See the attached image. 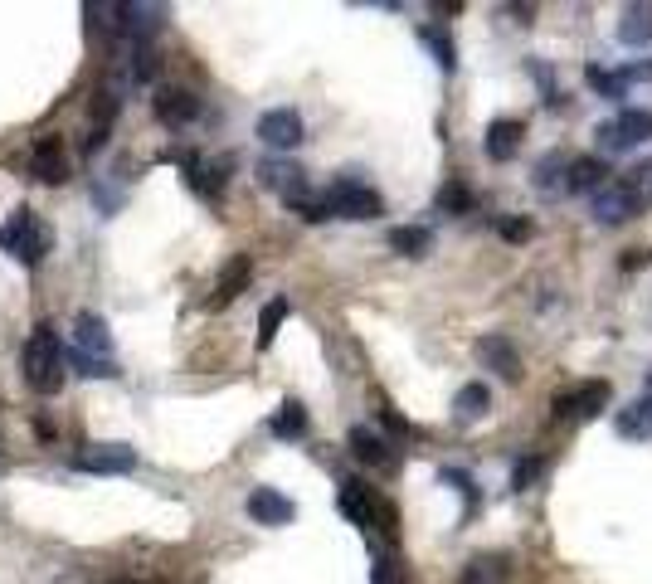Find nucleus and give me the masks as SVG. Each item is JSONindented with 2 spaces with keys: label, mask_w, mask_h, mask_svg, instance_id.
I'll return each instance as SVG.
<instances>
[{
  "label": "nucleus",
  "mask_w": 652,
  "mask_h": 584,
  "mask_svg": "<svg viewBox=\"0 0 652 584\" xmlns=\"http://www.w3.org/2000/svg\"><path fill=\"white\" fill-rule=\"evenodd\" d=\"M638 210H643V200L628 190V181H609L604 190H594V219L609 224V229H614V224H628Z\"/></svg>",
  "instance_id": "8"
},
{
  "label": "nucleus",
  "mask_w": 652,
  "mask_h": 584,
  "mask_svg": "<svg viewBox=\"0 0 652 584\" xmlns=\"http://www.w3.org/2000/svg\"><path fill=\"white\" fill-rule=\"evenodd\" d=\"M555 166H560V156H545L541 166H536V185L541 190H555Z\"/></svg>",
  "instance_id": "35"
},
{
  "label": "nucleus",
  "mask_w": 652,
  "mask_h": 584,
  "mask_svg": "<svg viewBox=\"0 0 652 584\" xmlns=\"http://www.w3.org/2000/svg\"><path fill=\"white\" fill-rule=\"evenodd\" d=\"M151 108H156V117H161L166 127H190V122L200 117V98L185 93V88H161Z\"/></svg>",
  "instance_id": "14"
},
{
  "label": "nucleus",
  "mask_w": 652,
  "mask_h": 584,
  "mask_svg": "<svg viewBox=\"0 0 652 584\" xmlns=\"http://www.w3.org/2000/svg\"><path fill=\"white\" fill-rule=\"evenodd\" d=\"M30 229H35V210H25V205H20L15 215L0 224V249L20 258V254H25V244H30Z\"/></svg>",
  "instance_id": "21"
},
{
  "label": "nucleus",
  "mask_w": 652,
  "mask_h": 584,
  "mask_svg": "<svg viewBox=\"0 0 652 584\" xmlns=\"http://www.w3.org/2000/svg\"><path fill=\"white\" fill-rule=\"evenodd\" d=\"M258 181L268 185V190H278L288 205L307 200V171L292 166V161H263V166H258Z\"/></svg>",
  "instance_id": "10"
},
{
  "label": "nucleus",
  "mask_w": 652,
  "mask_h": 584,
  "mask_svg": "<svg viewBox=\"0 0 652 584\" xmlns=\"http://www.w3.org/2000/svg\"><path fill=\"white\" fill-rule=\"evenodd\" d=\"M288 322V297H273V302H263V312H258V351H268L273 346V336L278 327Z\"/></svg>",
  "instance_id": "24"
},
{
  "label": "nucleus",
  "mask_w": 652,
  "mask_h": 584,
  "mask_svg": "<svg viewBox=\"0 0 652 584\" xmlns=\"http://www.w3.org/2000/svg\"><path fill=\"white\" fill-rule=\"evenodd\" d=\"M468 205H472L468 185H448V190H438V210H443V215H463Z\"/></svg>",
  "instance_id": "30"
},
{
  "label": "nucleus",
  "mask_w": 652,
  "mask_h": 584,
  "mask_svg": "<svg viewBox=\"0 0 652 584\" xmlns=\"http://www.w3.org/2000/svg\"><path fill=\"white\" fill-rule=\"evenodd\" d=\"M487 409H492V390H487L482 380H472V385H463V390L453 395V419H458V424H477Z\"/></svg>",
  "instance_id": "19"
},
{
  "label": "nucleus",
  "mask_w": 652,
  "mask_h": 584,
  "mask_svg": "<svg viewBox=\"0 0 652 584\" xmlns=\"http://www.w3.org/2000/svg\"><path fill=\"white\" fill-rule=\"evenodd\" d=\"M521 137H526V122H516V117H497V122H487V156L492 161H511L516 151H521Z\"/></svg>",
  "instance_id": "16"
},
{
  "label": "nucleus",
  "mask_w": 652,
  "mask_h": 584,
  "mask_svg": "<svg viewBox=\"0 0 652 584\" xmlns=\"http://www.w3.org/2000/svg\"><path fill=\"white\" fill-rule=\"evenodd\" d=\"M258 137H263V146H273V151H292V146L307 142V127H302V117L292 108H273L258 117Z\"/></svg>",
  "instance_id": "7"
},
{
  "label": "nucleus",
  "mask_w": 652,
  "mask_h": 584,
  "mask_svg": "<svg viewBox=\"0 0 652 584\" xmlns=\"http://www.w3.org/2000/svg\"><path fill=\"white\" fill-rule=\"evenodd\" d=\"M73 468L78 473H98V477L132 473L137 468V448L132 443H88V448L73 453Z\"/></svg>",
  "instance_id": "4"
},
{
  "label": "nucleus",
  "mask_w": 652,
  "mask_h": 584,
  "mask_svg": "<svg viewBox=\"0 0 652 584\" xmlns=\"http://www.w3.org/2000/svg\"><path fill=\"white\" fill-rule=\"evenodd\" d=\"M623 44H648L652 39V5H628L623 10V25H618Z\"/></svg>",
  "instance_id": "23"
},
{
  "label": "nucleus",
  "mask_w": 652,
  "mask_h": 584,
  "mask_svg": "<svg viewBox=\"0 0 652 584\" xmlns=\"http://www.w3.org/2000/svg\"><path fill=\"white\" fill-rule=\"evenodd\" d=\"M20 370H25V385L39 390V395H59V390H64L69 361H64V346H59L54 322H39V327L30 331L25 356H20Z\"/></svg>",
  "instance_id": "1"
},
{
  "label": "nucleus",
  "mask_w": 652,
  "mask_h": 584,
  "mask_svg": "<svg viewBox=\"0 0 652 584\" xmlns=\"http://www.w3.org/2000/svg\"><path fill=\"white\" fill-rule=\"evenodd\" d=\"M390 249L404 258H429L434 254V229H424V224H399V229H390Z\"/></svg>",
  "instance_id": "18"
},
{
  "label": "nucleus",
  "mask_w": 652,
  "mask_h": 584,
  "mask_svg": "<svg viewBox=\"0 0 652 584\" xmlns=\"http://www.w3.org/2000/svg\"><path fill=\"white\" fill-rule=\"evenodd\" d=\"M64 361H69V370H78L83 380H112L117 375V365L103 361V356H83V351H64Z\"/></svg>",
  "instance_id": "26"
},
{
  "label": "nucleus",
  "mask_w": 652,
  "mask_h": 584,
  "mask_svg": "<svg viewBox=\"0 0 652 584\" xmlns=\"http://www.w3.org/2000/svg\"><path fill=\"white\" fill-rule=\"evenodd\" d=\"M35 181H44V185L69 181V156H64V142H59V137H44V142L35 146Z\"/></svg>",
  "instance_id": "17"
},
{
  "label": "nucleus",
  "mask_w": 652,
  "mask_h": 584,
  "mask_svg": "<svg viewBox=\"0 0 652 584\" xmlns=\"http://www.w3.org/2000/svg\"><path fill=\"white\" fill-rule=\"evenodd\" d=\"M541 473H545L541 458H521V463L511 468V487H516V492H526V487H531V482H536Z\"/></svg>",
  "instance_id": "31"
},
{
  "label": "nucleus",
  "mask_w": 652,
  "mask_h": 584,
  "mask_svg": "<svg viewBox=\"0 0 652 584\" xmlns=\"http://www.w3.org/2000/svg\"><path fill=\"white\" fill-rule=\"evenodd\" d=\"M497 575H502V555H477L463 570V584H492Z\"/></svg>",
  "instance_id": "28"
},
{
  "label": "nucleus",
  "mask_w": 652,
  "mask_h": 584,
  "mask_svg": "<svg viewBox=\"0 0 652 584\" xmlns=\"http://www.w3.org/2000/svg\"><path fill=\"white\" fill-rule=\"evenodd\" d=\"M370 584H404L399 580V565L390 560V555H380V560L370 565Z\"/></svg>",
  "instance_id": "33"
},
{
  "label": "nucleus",
  "mask_w": 652,
  "mask_h": 584,
  "mask_svg": "<svg viewBox=\"0 0 652 584\" xmlns=\"http://www.w3.org/2000/svg\"><path fill=\"white\" fill-rule=\"evenodd\" d=\"M443 482H453V487L463 492V502H468V511L477 507V487H472V477L463 473V468H443Z\"/></svg>",
  "instance_id": "32"
},
{
  "label": "nucleus",
  "mask_w": 652,
  "mask_h": 584,
  "mask_svg": "<svg viewBox=\"0 0 652 584\" xmlns=\"http://www.w3.org/2000/svg\"><path fill=\"white\" fill-rule=\"evenodd\" d=\"M604 176H609V161L604 156H580V161H570V181L565 190H604Z\"/></svg>",
  "instance_id": "20"
},
{
  "label": "nucleus",
  "mask_w": 652,
  "mask_h": 584,
  "mask_svg": "<svg viewBox=\"0 0 652 584\" xmlns=\"http://www.w3.org/2000/svg\"><path fill=\"white\" fill-rule=\"evenodd\" d=\"M604 404H609V380H584L575 390L555 395V400H550V414H555V419H594Z\"/></svg>",
  "instance_id": "5"
},
{
  "label": "nucleus",
  "mask_w": 652,
  "mask_h": 584,
  "mask_svg": "<svg viewBox=\"0 0 652 584\" xmlns=\"http://www.w3.org/2000/svg\"><path fill=\"white\" fill-rule=\"evenodd\" d=\"M322 205L331 219H380L385 215V200L361 181H336L322 195Z\"/></svg>",
  "instance_id": "3"
},
{
  "label": "nucleus",
  "mask_w": 652,
  "mask_h": 584,
  "mask_svg": "<svg viewBox=\"0 0 652 584\" xmlns=\"http://www.w3.org/2000/svg\"><path fill=\"white\" fill-rule=\"evenodd\" d=\"M628 78H643V83H652V59H638V64H628V69H623V83H628Z\"/></svg>",
  "instance_id": "36"
},
{
  "label": "nucleus",
  "mask_w": 652,
  "mask_h": 584,
  "mask_svg": "<svg viewBox=\"0 0 652 584\" xmlns=\"http://www.w3.org/2000/svg\"><path fill=\"white\" fill-rule=\"evenodd\" d=\"M73 351H83V356H103V361H108L112 331H108V322H103L98 312H78V317H73Z\"/></svg>",
  "instance_id": "12"
},
{
  "label": "nucleus",
  "mask_w": 652,
  "mask_h": 584,
  "mask_svg": "<svg viewBox=\"0 0 652 584\" xmlns=\"http://www.w3.org/2000/svg\"><path fill=\"white\" fill-rule=\"evenodd\" d=\"M341 516H351L361 531H380L385 541H395V511H390V502H380L365 482H341Z\"/></svg>",
  "instance_id": "2"
},
{
  "label": "nucleus",
  "mask_w": 652,
  "mask_h": 584,
  "mask_svg": "<svg viewBox=\"0 0 652 584\" xmlns=\"http://www.w3.org/2000/svg\"><path fill=\"white\" fill-rule=\"evenodd\" d=\"M249 516H254L258 526H288L297 507H292L283 492H273V487H254L249 492Z\"/></svg>",
  "instance_id": "15"
},
{
  "label": "nucleus",
  "mask_w": 652,
  "mask_h": 584,
  "mask_svg": "<svg viewBox=\"0 0 652 584\" xmlns=\"http://www.w3.org/2000/svg\"><path fill=\"white\" fill-rule=\"evenodd\" d=\"M424 44H429V49H434V64L443 73H453V64H458V59H453V39L448 35H438V30H424Z\"/></svg>",
  "instance_id": "29"
},
{
  "label": "nucleus",
  "mask_w": 652,
  "mask_h": 584,
  "mask_svg": "<svg viewBox=\"0 0 652 584\" xmlns=\"http://www.w3.org/2000/svg\"><path fill=\"white\" fill-rule=\"evenodd\" d=\"M346 443H351V453L361 458L365 468H380V473H390V468L399 463L395 453H390V443L375 434V429H365V424H356V429L346 434Z\"/></svg>",
  "instance_id": "13"
},
{
  "label": "nucleus",
  "mask_w": 652,
  "mask_h": 584,
  "mask_svg": "<svg viewBox=\"0 0 652 584\" xmlns=\"http://www.w3.org/2000/svg\"><path fill=\"white\" fill-rule=\"evenodd\" d=\"M477 361L487 365V370H497L502 380H521V356H516L511 336H502V331H492V336L477 341Z\"/></svg>",
  "instance_id": "11"
},
{
  "label": "nucleus",
  "mask_w": 652,
  "mask_h": 584,
  "mask_svg": "<svg viewBox=\"0 0 652 584\" xmlns=\"http://www.w3.org/2000/svg\"><path fill=\"white\" fill-rule=\"evenodd\" d=\"M584 83H589L594 93H604V98H623V88H628V83H623V73H609V69H599V64H589V69H584Z\"/></svg>",
  "instance_id": "27"
},
{
  "label": "nucleus",
  "mask_w": 652,
  "mask_h": 584,
  "mask_svg": "<svg viewBox=\"0 0 652 584\" xmlns=\"http://www.w3.org/2000/svg\"><path fill=\"white\" fill-rule=\"evenodd\" d=\"M502 239H507V244H521V239H531V224H526V219H502Z\"/></svg>",
  "instance_id": "34"
},
{
  "label": "nucleus",
  "mask_w": 652,
  "mask_h": 584,
  "mask_svg": "<svg viewBox=\"0 0 652 584\" xmlns=\"http://www.w3.org/2000/svg\"><path fill=\"white\" fill-rule=\"evenodd\" d=\"M249 278H254V263H249V258L239 254V258H234V263H229V268H224V273H219L215 307H224V302H234V297H239V292L249 288Z\"/></svg>",
  "instance_id": "22"
},
{
  "label": "nucleus",
  "mask_w": 652,
  "mask_h": 584,
  "mask_svg": "<svg viewBox=\"0 0 652 584\" xmlns=\"http://www.w3.org/2000/svg\"><path fill=\"white\" fill-rule=\"evenodd\" d=\"M594 137H599V146H604V151H628V146H643V142H652V112L628 108L618 122H604Z\"/></svg>",
  "instance_id": "6"
},
{
  "label": "nucleus",
  "mask_w": 652,
  "mask_h": 584,
  "mask_svg": "<svg viewBox=\"0 0 652 584\" xmlns=\"http://www.w3.org/2000/svg\"><path fill=\"white\" fill-rule=\"evenodd\" d=\"M268 429H273L278 438H302V434H307V409H302L297 400H283V409L273 414V424H268Z\"/></svg>",
  "instance_id": "25"
},
{
  "label": "nucleus",
  "mask_w": 652,
  "mask_h": 584,
  "mask_svg": "<svg viewBox=\"0 0 652 584\" xmlns=\"http://www.w3.org/2000/svg\"><path fill=\"white\" fill-rule=\"evenodd\" d=\"M161 5H112V25L117 35H127L132 44H151V35L161 30Z\"/></svg>",
  "instance_id": "9"
},
{
  "label": "nucleus",
  "mask_w": 652,
  "mask_h": 584,
  "mask_svg": "<svg viewBox=\"0 0 652 584\" xmlns=\"http://www.w3.org/2000/svg\"><path fill=\"white\" fill-rule=\"evenodd\" d=\"M643 263H652L648 249H628V254H623V268H643Z\"/></svg>",
  "instance_id": "37"
}]
</instances>
